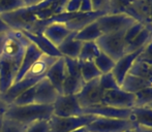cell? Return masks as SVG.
I'll list each match as a JSON object with an SVG mask.
<instances>
[{
	"label": "cell",
	"mask_w": 152,
	"mask_h": 132,
	"mask_svg": "<svg viewBox=\"0 0 152 132\" xmlns=\"http://www.w3.org/2000/svg\"><path fill=\"white\" fill-rule=\"evenodd\" d=\"M68 0H44L32 6H24L0 15L12 30L31 31L38 24L57 15L64 14Z\"/></svg>",
	"instance_id": "6da1fadb"
},
{
	"label": "cell",
	"mask_w": 152,
	"mask_h": 132,
	"mask_svg": "<svg viewBox=\"0 0 152 132\" xmlns=\"http://www.w3.org/2000/svg\"><path fill=\"white\" fill-rule=\"evenodd\" d=\"M58 58L50 57L47 55H42L35 63L30 67V69L26 72L23 78L17 83H14L10 89L3 93L1 98L8 104H12V101L24 91L34 87L39 81H42L44 78H46L47 71L55 63V61Z\"/></svg>",
	"instance_id": "7a4b0ae2"
},
{
	"label": "cell",
	"mask_w": 152,
	"mask_h": 132,
	"mask_svg": "<svg viewBox=\"0 0 152 132\" xmlns=\"http://www.w3.org/2000/svg\"><path fill=\"white\" fill-rule=\"evenodd\" d=\"M53 116V105L45 104H29V105H14L10 104L3 118L30 125L38 121H49Z\"/></svg>",
	"instance_id": "3957f363"
},
{
	"label": "cell",
	"mask_w": 152,
	"mask_h": 132,
	"mask_svg": "<svg viewBox=\"0 0 152 132\" xmlns=\"http://www.w3.org/2000/svg\"><path fill=\"white\" fill-rule=\"evenodd\" d=\"M64 58V57H63ZM66 76L62 86L61 95H77L85 85L81 75L80 62L78 59L64 58Z\"/></svg>",
	"instance_id": "277c9868"
},
{
	"label": "cell",
	"mask_w": 152,
	"mask_h": 132,
	"mask_svg": "<svg viewBox=\"0 0 152 132\" xmlns=\"http://www.w3.org/2000/svg\"><path fill=\"white\" fill-rule=\"evenodd\" d=\"M102 34L124 33L136 21L126 14H107L96 20Z\"/></svg>",
	"instance_id": "5b68a950"
},
{
	"label": "cell",
	"mask_w": 152,
	"mask_h": 132,
	"mask_svg": "<svg viewBox=\"0 0 152 132\" xmlns=\"http://www.w3.org/2000/svg\"><path fill=\"white\" fill-rule=\"evenodd\" d=\"M95 119L92 115L80 117H56L52 116L49 120V132H72L85 127Z\"/></svg>",
	"instance_id": "8992f818"
},
{
	"label": "cell",
	"mask_w": 152,
	"mask_h": 132,
	"mask_svg": "<svg viewBox=\"0 0 152 132\" xmlns=\"http://www.w3.org/2000/svg\"><path fill=\"white\" fill-rule=\"evenodd\" d=\"M124 33L102 34L95 41L100 52L112 58L115 62L125 55V46H124L123 39Z\"/></svg>",
	"instance_id": "52a82bcc"
},
{
	"label": "cell",
	"mask_w": 152,
	"mask_h": 132,
	"mask_svg": "<svg viewBox=\"0 0 152 132\" xmlns=\"http://www.w3.org/2000/svg\"><path fill=\"white\" fill-rule=\"evenodd\" d=\"M23 59L0 56V95L5 93L15 83Z\"/></svg>",
	"instance_id": "ba28073f"
},
{
	"label": "cell",
	"mask_w": 152,
	"mask_h": 132,
	"mask_svg": "<svg viewBox=\"0 0 152 132\" xmlns=\"http://www.w3.org/2000/svg\"><path fill=\"white\" fill-rule=\"evenodd\" d=\"M134 126L129 120L95 117L92 122L85 126V129L87 132H122Z\"/></svg>",
	"instance_id": "9c48e42d"
},
{
	"label": "cell",
	"mask_w": 152,
	"mask_h": 132,
	"mask_svg": "<svg viewBox=\"0 0 152 132\" xmlns=\"http://www.w3.org/2000/svg\"><path fill=\"white\" fill-rule=\"evenodd\" d=\"M104 91L102 89L99 84V78L85 83L81 91L76 95L80 105L84 108L102 104Z\"/></svg>",
	"instance_id": "30bf717a"
},
{
	"label": "cell",
	"mask_w": 152,
	"mask_h": 132,
	"mask_svg": "<svg viewBox=\"0 0 152 132\" xmlns=\"http://www.w3.org/2000/svg\"><path fill=\"white\" fill-rule=\"evenodd\" d=\"M52 105L53 116L80 117L84 115V110L76 95H59Z\"/></svg>",
	"instance_id": "8fae6325"
},
{
	"label": "cell",
	"mask_w": 152,
	"mask_h": 132,
	"mask_svg": "<svg viewBox=\"0 0 152 132\" xmlns=\"http://www.w3.org/2000/svg\"><path fill=\"white\" fill-rule=\"evenodd\" d=\"M102 104L115 108L130 110L136 106V94L126 92L121 88L106 91Z\"/></svg>",
	"instance_id": "7c38bea8"
},
{
	"label": "cell",
	"mask_w": 152,
	"mask_h": 132,
	"mask_svg": "<svg viewBox=\"0 0 152 132\" xmlns=\"http://www.w3.org/2000/svg\"><path fill=\"white\" fill-rule=\"evenodd\" d=\"M34 88H35L34 103L36 104L52 105L57 97L60 95L47 78H44L42 81H39L34 86Z\"/></svg>",
	"instance_id": "4fadbf2b"
},
{
	"label": "cell",
	"mask_w": 152,
	"mask_h": 132,
	"mask_svg": "<svg viewBox=\"0 0 152 132\" xmlns=\"http://www.w3.org/2000/svg\"><path fill=\"white\" fill-rule=\"evenodd\" d=\"M124 14L128 15L136 22L141 23L144 26L151 25L149 0H132Z\"/></svg>",
	"instance_id": "5bb4252c"
},
{
	"label": "cell",
	"mask_w": 152,
	"mask_h": 132,
	"mask_svg": "<svg viewBox=\"0 0 152 132\" xmlns=\"http://www.w3.org/2000/svg\"><path fill=\"white\" fill-rule=\"evenodd\" d=\"M130 110H122V108H115L112 106L104 105V104H97L91 107L84 108V115H92L95 117H102V118H112V119H124L128 120L130 116Z\"/></svg>",
	"instance_id": "9a60e30c"
},
{
	"label": "cell",
	"mask_w": 152,
	"mask_h": 132,
	"mask_svg": "<svg viewBox=\"0 0 152 132\" xmlns=\"http://www.w3.org/2000/svg\"><path fill=\"white\" fill-rule=\"evenodd\" d=\"M143 50V49H142ZM142 50L138 51V52H134V53H128L125 54L123 57H121L118 61H116L115 66L112 70V74L113 76L116 80L118 86L120 87L123 83V80L125 78V76L128 74L130 68L132 67L134 63L136 62L137 58L139 57L140 53L142 52Z\"/></svg>",
	"instance_id": "2e32d148"
},
{
	"label": "cell",
	"mask_w": 152,
	"mask_h": 132,
	"mask_svg": "<svg viewBox=\"0 0 152 132\" xmlns=\"http://www.w3.org/2000/svg\"><path fill=\"white\" fill-rule=\"evenodd\" d=\"M24 35L29 39L31 44H33L44 55L55 58H60L61 54L57 46H55L49 39H47L42 33H32L29 31H22Z\"/></svg>",
	"instance_id": "e0dca14e"
},
{
	"label": "cell",
	"mask_w": 152,
	"mask_h": 132,
	"mask_svg": "<svg viewBox=\"0 0 152 132\" xmlns=\"http://www.w3.org/2000/svg\"><path fill=\"white\" fill-rule=\"evenodd\" d=\"M65 76V62H64L63 57H60V58H58L55 61L54 64L49 68L46 74V78L50 81V83L54 86V88L58 91V93L60 95L62 94V86H63Z\"/></svg>",
	"instance_id": "ac0fdd59"
},
{
	"label": "cell",
	"mask_w": 152,
	"mask_h": 132,
	"mask_svg": "<svg viewBox=\"0 0 152 132\" xmlns=\"http://www.w3.org/2000/svg\"><path fill=\"white\" fill-rule=\"evenodd\" d=\"M42 33L55 46H58L72 33V31L63 23H52V24L45 27Z\"/></svg>",
	"instance_id": "d6986e66"
},
{
	"label": "cell",
	"mask_w": 152,
	"mask_h": 132,
	"mask_svg": "<svg viewBox=\"0 0 152 132\" xmlns=\"http://www.w3.org/2000/svg\"><path fill=\"white\" fill-rule=\"evenodd\" d=\"M42 53L34 46L33 44H29V46H27L26 49V52H25V55L23 57V60L21 62V65H20V68H19V71H18V74L16 76V80H15V83L19 82L23 78V76L26 74V72L30 69V67L40 57L42 56Z\"/></svg>",
	"instance_id": "ffe728a7"
},
{
	"label": "cell",
	"mask_w": 152,
	"mask_h": 132,
	"mask_svg": "<svg viewBox=\"0 0 152 132\" xmlns=\"http://www.w3.org/2000/svg\"><path fill=\"white\" fill-rule=\"evenodd\" d=\"M75 35H76V32H72L57 46L61 56L64 58L78 59L79 55H80L83 42L80 40H77L75 38Z\"/></svg>",
	"instance_id": "44dd1931"
},
{
	"label": "cell",
	"mask_w": 152,
	"mask_h": 132,
	"mask_svg": "<svg viewBox=\"0 0 152 132\" xmlns=\"http://www.w3.org/2000/svg\"><path fill=\"white\" fill-rule=\"evenodd\" d=\"M128 120L136 126H142L152 129V108L147 105L134 106L130 110Z\"/></svg>",
	"instance_id": "7402d4cb"
},
{
	"label": "cell",
	"mask_w": 152,
	"mask_h": 132,
	"mask_svg": "<svg viewBox=\"0 0 152 132\" xmlns=\"http://www.w3.org/2000/svg\"><path fill=\"white\" fill-rule=\"evenodd\" d=\"M152 39V32L148 27H144L140 33L125 46V54L128 53H134L138 52V51L142 50L147 42Z\"/></svg>",
	"instance_id": "603a6c76"
},
{
	"label": "cell",
	"mask_w": 152,
	"mask_h": 132,
	"mask_svg": "<svg viewBox=\"0 0 152 132\" xmlns=\"http://www.w3.org/2000/svg\"><path fill=\"white\" fill-rule=\"evenodd\" d=\"M102 35V32L100 30L99 26L96 23V21L90 23L89 25L85 26L83 29H81L80 31L76 32L75 38L77 40H80L82 42H87V41H96L98 37Z\"/></svg>",
	"instance_id": "cb8c5ba5"
},
{
	"label": "cell",
	"mask_w": 152,
	"mask_h": 132,
	"mask_svg": "<svg viewBox=\"0 0 152 132\" xmlns=\"http://www.w3.org/2000/svg\"><path fill=\"white\" fill-rule=\"evenodd\" d=\"M149 86H152V84L147 82V81L143 80V78L128 73L127 75L125 76V78L123 80V83H122L120 88L122 90L126 91V92L136 94L137 92H139V91L143 90L144 88L149 87Z\"/></svg>",
	"instance_id": "d4e9b609"
},
{
	"label": "cell",
	"mask_w": 152,
	"mask_h": 132,
	"mask_svg": "<svg viewBox=\"0 0 152 132\" xmlns=\"http://www.w3.org/2000/svg\"><path fill=\"white\" fill-rule=\"evenodd\" d=\"M99 54H100V50L97 46L95 41L83 42L80 55H79V57H78V60L81 61V62L94 61V59Z\"/></svg>",
	"instance_id": "484cf974"
},
{
	"label": "cell",
	"mask_w": 152,
	"mask_h": 132,
	"mask_svg": "<svg viewBox=\"0 0 152 132\" xmlns=\"http://www.w3.org/2000/svg\"><path fill=\"white\" fill-rule=\"evenodd\" d=\"M128 73L143 78V80L147 81V82L152 84V67L150 65L138 60V59L134 63V65L130 68Z\"/></svg>",
	"instance_id": "4316f807"
},
{
	"label": "cell",
	"mask_w": 152,
	"mask_h": 132,
	"mask_svg": "<svg viewBox=\"0 0 152 132\" xmlns=\"http://www.w3.org/2000/svg\"><path fill=\"white\" fill-rule=\"evenodd\" d=\"M79 62H80L81 67V75H82V78L85 83H88L90 81L98 78L102 75V73L97 69L93 61H86V62L79 61Z\"/></svg>",
	"instance_id": "83f0119b"
},
{
	"label": "cell",
	"mask_w": 152,
	"mask_h": 132,
	"mask_svg": "<svg viewBox=\"0 0 152 132\" xmlns=\"http://www.w3.org/2000/svg\"><path fill=\"white\" fill-rule=\"evenodd\" d=\"M93 62L102 74L112 72L113 68H114V66H115V63H116L112 58H110V57L107 56L106 54H104V53H102V52H100V54L94 59Z\"/></svg>",
	"instance_id": "f1b7e54d"
},
{
	"label": "cell",
	"mask_w": 152,
	"mask_h": 132,
	"mask_svg": "<svg viewBox=\"0 0 152 132\" xmlns=\"http://www.w3.org/2000/svg\"><path fill=\"white\" fill-rule=\"evenodd\" d=\"M27 127H28L27 125H24L22 123L3 118L0 132H26Z\"/></svg>",
	"instance_id": "f546056e"
},
{
	"label": "cell",
	"mask_w": 152,
	"mask_h": 132,
	"mask_svg": "<svg viewBox=\"0 0 152 132\" xmlns=\"http://www.w3.org/2000/svg\"><path fill=\"white\" fill-rule=\"evenodd\" d=\"M34 94H35V88L32 87V88L24 91L23 93H21V94L12 101V104H14V105H19V106L33 104L34 103Z\"/></svg>",
	"instance_id": "4dcf8cb0"
},
{
	"label": "cell",
	"mask_w": 152,
	"mask_h": 132,
	"mask_svg": "<svg viewBox=\"0 0 152 132\" xmlns=\"http://www.w3.org/2000/svg\"><path fill=\"white\" fill-rule=\"evenodd\" d=\"M24 0H0V15L24 7Z\"/></svg>",
	"instance_id": "1f68e13d"
},
{
	"label": "cell",
	"mask_w": 152,
	"mask_h": 132,
	"mask_svg": "<svg viewBox=\"0 0 152 132\" xmlns=\"http://www.w3.org/2000/svg\"><path fill=\"white\" fill-rule=\"evenodd\" d=\"M152 102V86L146 87L136 93V106L148 105Z\"/></svg>",
	"instance_id": "d6a6232c"
},
{
	"label": "cell",
	"mask_w": 152,
	"mask_h": 132,
	"mask_svg": "<svg viewBox=\"0 0 152 132\" xmlns=\"http://www.w3.org/2000/svg\"><path fill=\"white\" fill-rule=\"evenodd\" d=\"M99 84L100 87H102V90L106 92V91L109 90H114V89H118L120 87L118 86L116 80L113 76L112 72L110 73H106V74H102L99 76Z\"/></svg>",
	"instance_id": "836d02e7"
},
{
	"label": "cell",
	"mask_w": 152,
	"mask_h": 132,
	"mask_svg": "<svg viewBox=\"0 0 152 132\" xmlns=\"http://www.w3.org/2000/svg\"><path fill=\"white\" fill-rule=\"evenodd\" d=\"M132 0H110V9L109 14H124Z\"/></svg>",
	"instance_id": "e575fe53"
},
{
	"label": "cell",
	"mask_w": 152,
	"mask_h": 132,
	"mask_svg": "<svg viewBox=\"0 0 152 132\" xmlns=\"http://www.w3.org/2000/svg\"><path fill=\"white\" fill-rule=\"evenodd\" d=\"M144 26L143 24H141V23H138L136 22L132 26H130L129 28L127 29V30L125 31V33H124V46H126L128 44H129L130 41H132V39H134V37H136L137 35H138L139 33L142 31V29L144 28Z\"/></svg>",
	"instance_id": "d590c367"
},
{
	"label": "cell",
	"mask_w": 152,
	"mask_h": 132,
	"mask_svg": "<svg viewBox=\"0 0 152 132\" xmlns=\"http://www.w3.org/2000/svg\"><path fill=\"white\" fill-rule=\"evenodd\" d=\"M137 59L152 66V39L147 42V44L143 48L142 52L140 53Z\"/></svg>",
	"instance_id": "8d00e7d4"
},
{
	"label": "cell",
	"mask_w": 152,
	"mask_h": 132,
	"mask_svg": "<svg viewBox=\"0 0 152 132\" xmlns=\"http://www.w3.org/2000/svg\"><path fill=\"white\" fill-rule=\"evenodd\" d=\"M26 132H49V121H38L28 125Z\"/></svg>",
	"instance_id": "74e56055"
},
{
	"label": "cell",
	"mask_w": 152,
	"mask_h": 132,
	"mask_svg": "<svg viewBox=\"0 0 152 132\" xmlns=\"http://www.w3.org/2000/svg\"><path fill=\"white\" fill-rule=\"evenodd\" d=\"M93 12H107L110 9V0H91Z\"/></svg>",
	"instance_id": "f35d334b"
},
{
	"label": "cell",
	"mask_w": 152,
	"mask_h": 132,
	"mask_svg": "<svg viewBox=\"0 0 152 132\" xmlns=\"http://www.w3.org/2000/svg\"><path fill=\"white\" fill-rule=\"evenodd\" d=\"M82 0H68L67 3L65 5V12L66 14H75V12H79L80 9V5Z\"/></svg>",
	"instance_id": "ab89813d"
},
{
	"label": "cell",
	"mask_w": 152,
	"mask_h": 132,
	"mask_svg": "<svg viewBox=\"0 0 152 132\" xmlns=\"http://www.w3.org/2000/svg\"><path fill=\"white\" fill-rule=\"evenodd\" d=\"M93 12V6H92L91 0H82L79 12Z\"/></svg>",
	"instance_id": "60d3db41"
},
{
	"label": "cell",
	"mask_w": 152,
	"mask_h": 132,
	"mask_svg": "<svg viewBox=\"0 0 152 132\" xmlns=\"http://www.w3.org/2000/svg\"><path fill=\"white\" fill-rule=\"evenodd\" d=\"M8 106H10V104H8L7 102L4 101V100L1 98V96H0V120L3 119V117H4V115H5L6 110H7Z\"/></svg>",
	"instance_id": "b9f144b4"
},
{
	"label": "cell",
	"mask_w": 152,
	"mask_h": 132,
	"mask_svg": "<svg viewBox=\"0 0 152 132\" xmlns=\"http://www.w3.org/2000/svg\"><path fill=\"white\" fill-rule=\"evenodd\" d=\"M10 30H12V29L10 28V26H8V25L2 20L1 17H0V33H6Z\"/></svg>",
	"instance_id": "7bdbcfd3"
},
{
	"label": "cell",
	"mask_w": 152,
	"mask_h": 132,
	"mask_svg": "<svg viewBox=\"0 0 152 132\" xmlns=\"http://www.w3.org/2000/svg\"><path fill=\"white\" fill-rule=\"evenodd\" d=\"M44 1V0H24L25 6H32L35 5V4L39 3V2Z\"/></svg>",
	"instance_id": "ee69618b"
},
{
	"label": "cell",
	"mask_w": 152,
	"mask_h": 132,
	"mask_svg": "<svg viewBox=\"0 0 152 132\" xmlns=\"http://www.w3.org/2000/svg\"><path fill=\"white\" fill-rule=\"evenodd\" d=\"M136 130L137 132H152V129L142 127V126H136Z\"/></svg>",
	"instance_id": "f6af8a7d"
},
{
	"label": "cell",
	"mask_w": 152,
	"mask_h": 132,
	"mask_svg": "<svg viewBox=\"0 0 152 132\" xmlns=\"http://www.w3.org/2000/svg\"><path fill=\"white\" fill-rule=\"evenodd\" d=\"M4 34L5 33H0V55H1V51H2V44H3Z\"/></svg>",
	"instance_id": "bcb514c9"
},
{
	"label": "cell",
	"mask_w": 152,
	"mask_h": 132,
	"mask_svg": "<svg viewBox=\"0 0 152 132\" xmlns=\"http://www.w3.org/2000/svg\"><path fill=\"white\" fill-rule=\"evenodd\" d=\"M122 132H137V130H136V126L132 127V128L126 129V130H124V131H122Z\"/></svg>",
	"instance_id": "7dc6e473"
},
{
	"label": "cell",
	"mask_w": 152,
	"mask_h": 132,
	"mask_svg": "<svg viewBox=\"0 0 152 132\" xmlns=\"http://www.w3.org/2000/svg\"><path fill=\"white\" fill-rule=\"evenodd\" d=\"M72 132H87V131H86V129H85V127H82V128L77 129V130H75V131H72Z\"/></svg>",
	"instance_id": "c3c4849f"
},
{
	"label": "cell",
	"mask_w": 152,
	"mask_h": 132,
	"mask_svg": "<svg viewBox=\"0 0 152 132\" xmlns=\"http://www.w3.org/2000/svg\"><path fill=\"white\" fill-rule=\"evenodd\" d=\"M146 27H148V28L150 29V31L152 32V25H148V26H146Z\"/></svg>",
	"instance_id": "681fc988"
},
{
	"label": "cell",
	"mask_w": 152,
	"mask_h": 132,
	"mask_svg": "<svg viewBox=\"0 0 152 132\" xmlns=\"http://www.w3.org/2000/svg\"><path fill=\"white\" fill-rule=\"evenodd\" d=\"M147 106H149V107H151V108H152V102H151V103H149Z\"/></svg>",
	"instance_id": "f907efd6"
},
{
	"label": "cell",
	"mask_w": 152,
	"mask_h": 132,
	"mask_svg": "<svg viewBox=\"0 0 152 132\" xmlns=\"http://www.w3.org/2000/svg\"><path fill=\"white\" fill-rule=\"evenodd\" d=\"M1 124H2V119L0 120V129H1Z\"/></svg>",
	"instance_id": "816d5d0a"
},
{
	"label": "cell",
	"mask_w": 152,
	"mask_h": 132,
	"mask_svg": "<svg viewBox=\"0 0 152 132\" xmlns=\"http://www.w3.org/2000/svg\"><path fill=\"white\" fill-rule=\"evenodd\" d=\"M151 67H152V66H151Z\"/></svg>",
	"instance_id": "f5cc1de1"
}]
</instances>
